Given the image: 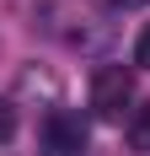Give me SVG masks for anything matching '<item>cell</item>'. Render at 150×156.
Wrapping results in <instances>:
<instances>
[{
	"label": "cell",
	"mask_w": 150,
	"mask_h": 156,
	"mask_svg": "<svg viewBox=\"0 0 150 156\" xmlns=\"http://www.w3.org/2000/svg\"><path fill=\"white\" fill-rule=\"evenodd\" d=\"M91 113L107 124H123V113H134V76L123 65H102L91 76Z\"/></svg>",
	"instance_id": "1"
},
{
	"label": "cell",
	"mask_w": 150,
	"mask_h": 156,
	"mask_svg": "<svg viewBox=\"0 0 150 156\" xmlns=\"http://www.w3.org/2000/svg\"><path fill=\"white\" fill-rule=\"evenodd\" d=\"M38 140H43L48 156H80L86 140H91V124H86L75 108H54V113L43 119V129H38Z\"/></svg>",
	"instance_id": "2"
},
{
	"label": "cell",
	"mask_w": 150,
	"mask_h": 156,
	"mask_svg": "<svg viewBox=\"0 0 150 156\" xmlns=\"http://www.w3.org/2000/svg\"><path fill=\"white\" fill-rule=\"evenodd\" d=\"M129 145L134 151H150V102H139L129 113Z\"/></svg>",
	"instance_id": "3"
},
{
	"label": "cell",
	"mask_w": 150,
	"mask_h": 156,
	"mask_svg": "<svg viewBox=\"0 0 150 156\" xmlns=\"http://www.w3.org/2000/svg\"><path fill=\"white\" fill-rule=\"evenodd\" d=\"M11 135H16V108L5 102V97H0V145L11 140Z\"/></svg>",
	"instance_id": "4"
},
{
	"label": "cell",
	"mask_w": 150,
	"mask_h": 156,
	"mask_svg": "<svg viewBox=\"0 0 150 156\" xmlns=\"http://www.w3.org/2000/svg\"><path fill=\"white\" fill-rule=\"evenodd\" d=\"M134 65H145V70H150V27L139 32V43H134Z\"/></svg>",
	"instance_id": "5"
},
{
	"label": "cell",
	"mask_w": 150,
	"mask_h": 156,
	"mask_svg": "<svg viewBox=\"0 0 150 156\" xmlns=\"http://www.w3.org/2000/svg\"><path fill=\"white\" fill-rule=\"evenodd\" d=\"M113 5H139V0H113Z\"/></svg>",
	"instance_id": "6"
}]
</instances>
